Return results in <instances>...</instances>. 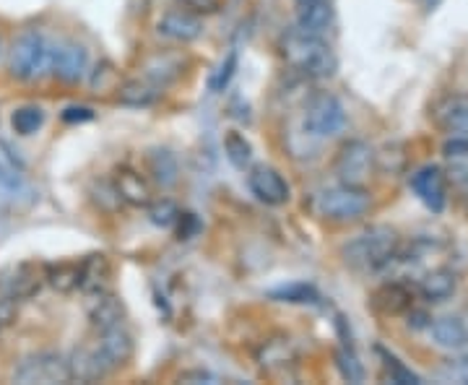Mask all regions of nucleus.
Returning <instances> with one entry per match:
<instances>
[{"mask_svg": "<svg viewBox=\"0 0 468 385\" xmlns=\"http://www.w3.org/2000/svg\"><path fill=\"white\" fill-rule=\"evenodd\" d=\"M398 248H401L398 232L386 224H375V227H367L364 232H359L354 240H349L341 250V255H344L346 266L359 274H378L386 266H390V261L398 255Z\"/></svg>", "mask_w": 468, "mask_h": 385, "instance_id": "f257e3e1", "label": "nucleus"}, {"mask_svg": "<svg viewBox=\"0 0 468 385\" xmlns=\"http://www.w3.org/2000/svg\"><path fill=\"white\" fill-rule=\"evenodd\" d=\"M281 56L307 79H331L338 71V60L333 56L331 45L323 37L304 34L300 29H294L284 37Z\"/></svg>", "mask_w": 468, "mask_h": 385, "instance_id": "f03ea898", "label": "nucleus"}, {"mask_svg": "<svg viewBox=\"0 0 468 385\" xmlns=\"http://www.w3.org/2000/svg\"><path fill=\"white\" fill-rule=\"evenodd\" d=\"M53 42L39 31H24L13 45L8 56V71L19 81H42L53 73Z\"/></svg>", "mask_w": 468, "mask_h": 385, "instance_id": "7ed1b4c3", "label": "nucleus"}, {"mask_svg": "<svg viewBox=\"0 0 468 385\" xmlns=\"http://www.w3.org/2000/svg\"><path fill=\"white\" fill-rule=\"evenodd\" d=\"M372 206V195L367 188H357V185H336L323 191L315 198V209L326 221L333 224H349V221H359Z\"/></svg>", "mask_w": 468, "mask_h": 385, "instance_id": "20e7f679", "label": "nucleus"}, {"mask_svg": "<svg viewBox=\"0 0 468 385\" xmlns=\"http://www.w3.org/2000/svg\"><path fill=\"white\" fill-rule=\"evenodd\" d=\"M304 133L312 138H333L346 128V110L331 91H318L307 99L302 115Z\"/></svg>", "mask_w": 468, "mask_h": 385, "instance_id": "39448f33", "label": "nucleus"}, {"mask_svg": "<svg viewBox=\"0 0 468 385\" xmlns=\"http://www.w3.org/2000/svg\"><path fill=\"white\" fill-rule=\"evenodd\" d=\"M333 172L338 177V183L344 185H357V188H364L367 180L372 177L375 172V151L370 143L364 141H346L338 154H336V162H333Z\"/></svg>", "mask_w": 468, "mask_h": 385, "instance_id": "423d86ee", "label": "nucleus"}, {"mask_svg": "<svg viewBox=\"0 0 468 385\" xmlns=\"http://www.w3.org/2000/svg\"><path fill=\"white\" fill-rule=\"evenodd\" d=\"M13 378L19 383H68L71 381L68 359L53 355V352L29 355L13 370Z\"/></svg>", "mask_w": 468, "mask_h": 385, "instance_id": "0eeeda50", "label": "nucleus"}, {"mask_svg": "<svg viewBox=\"0 0 468 385\" xmlns=\"http://www.w3.org/2000/svg\"><path fill=\"white\" fill-rule=\"evenodd\" d=\"M68 372H71V381L94 383V381H102L110 372H115V367H112L107 355L102 352L99 341L94 338V341H86L73 349V355L68 357Z\"/></svg>", "mask_w": 468, "mask_h": 385, "instance_id": "6e6552de", "label": "nucleus"}, {"mask_svg": "<svg viewBox=\"0 0 468 385\" xmlns=\"http://www.w3.org/2000/svg\"><path fill=\"white\" fill-rule=\"evenodd\" d=\"M409 183H412V191L419 195V201L430 211H435V214L445 211V206H447V177H445L442 167H419L409 177Z\"/></svg>", "mask_w": 468, "mask_h": 385, "instance_id": "1a4fd4ad", "label": "nucleus"}, {"mask_svg": "<svg viewBox=\"0 0 468 385\" xmlns=\"http://www.w3.org/2000/svg\"><path fill=\"white\" fill-rule=\"evenodd\" d=\"M248 188L266 206H284L292 198V188L284 180V175L268 165H258L250 169Z\"/></svg>", "mask_w": 468, "mask_h": 385, "instance_id": "9d476101", "label": "nucleus"}, {"mask_svg": "<svg viewBox=\"0 0 468 385\" xmlns=\"http://www.w3.org/2000/svg\"><path fill=\"white\" fill-rule=\"evenodd\" d=\"M432 123L447 136H468V94L453 91L432 105Z\"/></svg>", "mask_w": 468, "mask_h": 385, "instance_id": "9b49d317", "label": "nucleus"}, {"mask_svg": "<svg viewBox=\"0 0 468 385\" xmlns=\"http://www.w3.org/2000/svg\"><path fill=\"white\" fill-rule=\"evenodd\" d=\"M42 281H45V274H42L39 266L19 263V266L8 269L5 274L0 276V297L13 300V303L16 300H27V297L39 292Z\"/></svg>", "mask_w": 468, "mask_h": 385, "instance_id": "f8f14e48", "label": "nucleus"}, {"mask_svg": "<svg viewBox=\"0 0 468 385\" xmlns=\"http://www.w3.org/2000/svg\"><path fill=\"white\" fill-rule=\"evenodd\" d=\"M53 76L63 83H81L89 76V50L79 42H65L55 47Z\"/></svg>", "mask_w": 468, "mask_h": 385, "instance_id": "ddd939ff", "label": "nucleus"}, {"mask_svg": "<svg viewBox=\"0 0 468 385\" xmlns=\"http://www.w3.org/2000/svg\"><path fill=\"white\" fill-rule=\"evenodd\" d=\"M157 29L166 39L188 45V42H195L203 34V21L188 8H169V11L162 13Z\"/></svg>", "mask_w": 468, "mask_h": 385, "instance_id": "4468645a", "label": "nucleus"}, {"mask_svg": "<svg viewBox=\"0 0 468 385\" xmlns=\"http://www.w3.org/2000/svg\"><path fill=\"white\" fill-rule=\"evenodd\" d=\"M115 192L123 203L136 206V209H149V203L154 201L149 180L140 172H136L133 167H117L115 169Z\"/></svg>", "mask_w": 468, "mask_h": 385, "instance_id": "2eb2a0df", "label": "nucleus"}, {"mask_svg": "<svg viewBox=\"0 0 468 385\" xmlns=\"http://www.w3.org/2000/svg\"><path fill=\"white\" fill-rule=\"evenodd\" d=\"M336 21L333 5L328 0H300L297 8V29L312 37H323Z\"/></svg>", "mask_w": 468, "mask_h": 385, "instance_id": "dca6fc26", "label": "nucleus"}, {"mask_svg": "<svg viewBox=\"0 0 468 385\" xmlns=\"http://www.w3.org/2000/svg\"><path fill=\"white\" fill-rule=\"evenodd\" d=\"M97 341H99L102 352L107 355L115 370L123 367L128 359L133 357V336L128 333V329L123 323L112 326L107 330H97Z\"/></svg>", "mask_w": 468, "mask_h": 385, "instance_id": "f3484780", "label": "nucleus"}, {"mask_svg": "<svg viewBox=\"0 0 468 385\" xmlns=\"http://www.w3.org/2000/svg\"><path fill=\"white\" fill-rule=\"evenodd\" d=\"M89 297H91L89 321H91L94 330H107L123 323V304L115 295L105 289V292H97V295H89Z\"/></svg>", "mask_w": 468, "mask_h": 385, "instance_id": "a211bd4d", "label": "nucleus"}, {"mask_svg": "<svg viewBox=\"0 0 468 385\" xmlns=\"http://www.w3.org/2000/svg\"><path fill=\"white\" fill-rule=\"evenodd\" d=\"M430 336L432 341L442 346V349H466L468 346V329L466 323L455 315H445V318H435L430 323Z\"/></svg>", "mask_w": 468, "mask_h": 385, "instance_id": "6ab92c4d", "label": "nucleus"}, {"mask_svg": "<svg viewBox=\"0 0 468 385\" xmlns=\"http://www.w3.org/2000/svg\"><path fill=\"white\" fill-rule=\"evenodd\" d=\"M146 165H149V175H151V180L157 185H162V188L177 185V180H180V162H177V157L169 149H151L149 157H146Z\"/></svg>", "mask_w": 468, "mask_h": 385, "instance_id": "aec40b11", "label": "nucleus"}, {"mask_svg": "<svg viewBox=\"0 0 468 385\" xmlns=\"http://www.w3.org/2000/svg\"><path fill=\"white\" fill-rule=\"evenodd\" d=\"M455 287H458V278H455V271L450 269H435L430 274L421 278L419 289L424 295V300L430 303H445L455 295Z\"/></svg>", "mask_w": 468, "mask_h": 385, "instance_id": "412c9836", "label": "nucleus"}, {"mask_svg": "<svg viewBox=\"0 0 468 385\" xmlns=\"http://www.w3.org/2000/svg\"><path fill=\"white\" fill-rule=\"evenodd\" d=\"M143 71H146V81H151L154 86H166L183 73V57L172 53H157L143 63Z\"/></svg>", "mask_w": 468, "mask_h": 385, "instance_id": "4be33fe9", "label": "nucleus"}, {"mask_svg": "<svg viewBox=\"0 0 468 385\" xmlns=\"http://www.w3.org/2000/svg\"><path fill=\"white\" fill-rule=\"evenodd\" d=\"M159 99V86H154L151 81H125L123 86H117V102L125 107H149Z\"/></svg>", "mask_w": 468, "mask_h": 385, "instance_id": "5701e85b", "label": "nucleus"}, {"mask_svg": "<svg viewBox=\"0 0 468 385\" xmlns=\"http://www.w3.org/2000/svg\"><path fill=\"white\" fill-rule=\"evenodd\" d=\"M372 304L383 312V315H401L404 310L412 307V292L404 284H386L375 292Z\"/></svg>", "mask_w": 468, "mask_h": 385, "instance_id": "b1692460", "label": "nucleus"}, {"mask_svg": "<svg viewBox=\"0 0 468 385\" xmlns=\"http://www.w3.org/2000/svg\"><path fill=\"white\" fill-rule=\"evenodd\" d=\"M110 276V266H107V258L105 255H91L89 261L81 263V284L79 289L86 295H97V292H105V281Z\"/></svg>", "mask_w": 468, "mask_h": 385, "instance_id": "393cba45", "label": "nucleus"}, {"mask_svg": "<svg viewBox=\"0 0 468 385\" xmlns=\"http://www.w3.org/2000/svg\"><path fill=\"white\" fill-rule=\"evenodd\" d=\"M45 281L60 295H68V292L79 289V284H81V263H57L53 269H47Z\"/></svg>", "mask_w": 468, "mask_h": 385, "instance_id": "a878e982", "label": "nucleus"}, {"mask_svg": "<svg viewBox=\"0 0 468 385\" xmlns=\"http://www.w3.org/2000/svg\"><path fill=\"white\" fill-rule=\"evenodd\" d=\"M45 123V112L42 107H34V105H27V107H19L11 115V128L16 136H34Z\"/></svg>", "mask_w": 468, "mask_h": 385, "instance_id": "bb28decb", "label": "nucleus"}, {"mask_svg": "<svg viewBox=\"0 0 468 385\" xmlns=\"http://www.w3.org/2000/svg\"><path fill=\"white\" fill-rule=\"evenodd\" d=\"M224 151H226V159L232 162V167H237V169H245L250 165V159H252L250 141L243 133H237V131H229L224 136Z\"/></svg>", "mask_w": 468, "mask_h": 385, "instance_id": "cd10ccee", "label": "nucleus"}, {"mask_svg": "<svg viewBox=\"0 0 468 385\" xmlns=\"http://www.w3.org/2000/svg\"><path fill=\"white\" fill-rule=\"evenodd\" d=\"M149 217H151V221L157 227H174L180 221V217H183V211L172 201L162 198V201H151L149 203Z\"/></svg>", "mask_w": 468, "mask_h": 385, "instance_id": "c85d7f7f", "label": "nucleus"}, {"mask_svg": "<svg viewBox=\"0 0 468 385\" xmlns=\"http://www.w3.org/2000/svg\"><path fill=\"white\" fill-rule=\"evenodd\" d=\"M276 300H281V303H297V304H307V303H318L320 300V295L312 289V287H307V284H292V287H286V289H278L274 292Z\"/></svg>", "mask_w": 468, "mask_h": 385, "instance_id": "c756f323", "label": "nucleus"}, {"mask_svg": "<svg viewBox=\"0 0 468 385\" xmlns=\"http://www.w3.org/2000/svg\"><path fill=\"white\" fill-rule=\"evenodd\" d=\"M378 352H380V357H383V362H386V370L390 372V381H393V383H401V385L421 383L419 375H413L409 367H404V364L393 357V355H387L386 349H378Z\"/></svg>", "mask_w": 468, "mask_h": 385, "instance_id": "7c9ffc66", "label": "nucleus"}, {"mask_svg": "<svg viewBox=\"0 0 468 385\" xmlns=\"http://www.w3.org/2000/svg\"><path fill=\"white\" fill-rule=\"evenodd\" d=\"M234 71H237V53L232 50L229 56H226V60L219 65V71L211 76V81H208V86H211V91H224L226 86H229V81L234 79Z\"/></svg>", "mask_w": 468, "mask_h": 385, "instance_id": "2f4dec72", "label": "nucleus"}, {"mask_svg": "<svg viewBox=\"0 0 468 385\" xmlns=\"http://www.w3.org/2000/svg\"><path fill=\"white\" fill-rule=\"evenodd\" d=\"M338 370H341V375L349 381V383H359L362 378H364V370H362V364H359V359L354 357V352L352 349H341L338 355Z\"/></svg>", "mask_w": 468, "mask_h": 385, "instance_id": "473e14b6", "label": "nucleus"}, {"mask_svg": "<svg viewBox=\"0 0 468 385\" xmlns=\"http://www.w3.org/2000/svg\"><path fill=\"white\" fill-rule=\"evenodd\" d=\"M442 151L447 159H455V162L468 159V136H453V141H447Z\"/></svg>", "mask_w": 468, "mask_h": 385, "instance_id": "72a5a7b5", "label": "nucleus"}, {"mask_svg": "<svg viewBox=\"0 0 468 385\" xmlns=\"http://www.w3.org/2000/svg\"><path fill=\"white\" fill-rule=\"evenodd\" d=\"M89 120H94L91 107H68V110H63V123H89Z\"/></svg>", "mask_w": 468, "mask_h": 385, "instance_id": "f704fd0d", "label": "nucleus"}, {"mask_svg": "<svg viewBox=\"0 0 468 385\" xmlns=\"http://www.w3.org/2000/svg\"><path fill=\"white\" fill-rule=\"evenodd\" d=\"M16 315V307H13V300H5L0 297V329H5Z\"/></svg>", "mask_w": 468, "mask_h": 385, "instance_id": "c9c22d12", "label": "nucleus"}]
</instances>
